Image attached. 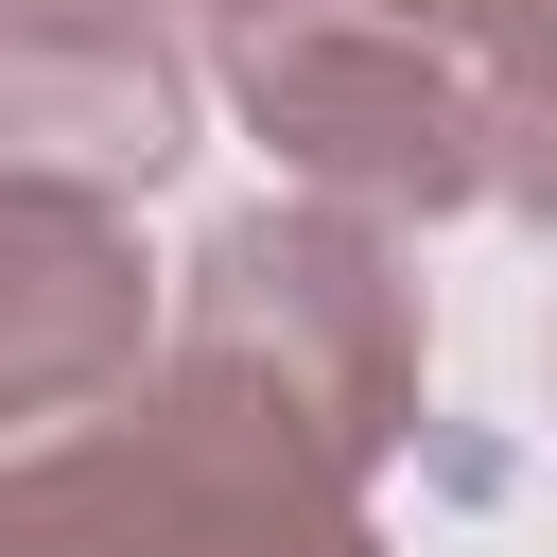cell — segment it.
Masks as SVG:
<instances>
[{"mask_svg": "<svg viewBox=\"0 0 557 557\" xmlns=\"http://www.w3.org/2000/svg\"><path fill=\"white\" fill-rule=\"evenodd\" d=\"M226 87H244V122H261L313 191H348V209L522 191V122H540V87H505V70H470L453 35H400V17H366V0L244 17Z\"/></svg>", "mask_w": 557, "mask_h": 557, "instance_id": "3957f363", "label": "cell"}, {"mask_svg": "<svg viewBox=\"0 0 557 557\" xmlns=\"http://www.w3.org/2000/svg\"><path fill=\"white\" fill-rule=\"evenodd\" d=\"M174 383L366 487L418 418V296L366 244V209H244L174 296Z\"/></svg>", "mask_w": 557, "mask_h": 557, "instance_id": "6da1fadb", "label": "cell"}, {"mask_svg": "<svg viewBox=\"0 0 557 557\" xmlns=\"http://www.w3.org/2000/svg\"><path fill=\"white\" fill-rule=\"evenodd\" d=\"M191 157V52L157 0H0V174L35 191H139Z\"/></svg>", "mask_w": 557, "mask_h": 557, "instance_id": "277c9868", "label": "cell"}, {"mask_svg": "<svg viewBox=\"0 0 557 557\" xmlns=\"http://www.w3.org/2000/svg\"><path fill=\"white\" fill-rule=\"evenodd\" d=\"M226 17H296V0H226Z\"/></svg>", "mask_w": 557, "mask_h": 557, "instance_id": "8992f818", "label": "cell"}, {"mask_svg": "<svg viewBox=\"0 0 557 557\" xmlns=\"http://www.w3.org/2000/svg\"><path fill=\"white\" fill-rule=\"evenodd\" d=\"M0 557H383V540H366L348 470L157 383V400L70 418L0 470Z\"/></svg>", "mask_w": 557, "mask_h": 557, "instance_id": "7a4b0ae2", "label": "cell"}, {"mask_svg": "<svg viewBox=\"0 0 557 557\" xmlns=\"http://www.w3.org/2000/svg\"><path fill=\"white\" fill-rule=\"evenodd\" d=\"M139 383V244L87 191L0 174V418H87Z\"/></svg>", "mask_w": 557, "mask_h": 557, "instance_id": "5b68a950", "label": "cell"}]
</instances>
